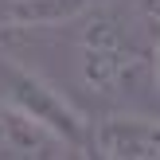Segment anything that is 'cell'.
Listing matches in <instances>:
<instances>
[{
  "mask_svg": "<svg viewBox=\"0 0 160 160\" xmlns=\"http://www.w3.org/2000/svg\"><path fill=\"white\" fill-rule=\"evenodd\" d=\"M98 0H8L0 20L8 28H55V23L78 20Z\"/></svg>",
  "mask_w": 160,
  "mask_h": 160,
  "instance_id": "cell-5",
  "label": "cell"
},
{
  "mask_svg": "<svg viewBox=\"0 0 160 160\" xmlns=\"http://www.w3.org/2000/svg\"><path fill=\"white\" fill-rule=\"evenodd\" d=\"M86 152L102 160H160V117L113 109L90 125Z\"/></svg>",
  "mask_w": 160,
  "mask_h": 160,
  "instance_id": "cell-3",
  "label": "cell"
},
{
  "mask_svg": "<svg viewBox=\"0 0 160 160\" xmlns=\"http://www.w3.org/2000/svg\"><path fill=\"white\" fill-rule=\"evenodd\" d=\"M129 8L137 12V20L145 23V31L160 39V0H129Z\"/></svg>",
  "mask_w": 160,
  "mask_h": 160,
  "instance_id": "cell-6",
  "label": "cell"
},
{
  "mask_svg": "<svg viewBox=\"0 0 160 160\" xmlns=\"http://www.w3.org/2000/svg\"><path fill=\"white\" fill-rule=\"evenodd\" d=\"M0 102L12 106L16 113L31 117L35 125L51 129L59 141H67L74 148V156L86 152V141H90L86 113L55 82H47L35 67H28L20 55H12L4 43H0Z\"/></svg>",
  "mask_w": 160,
  "mask_h": 160,
  "instance_id": "cell-2",
  "label": "cell"
},
{
  "mask_svg": "<svg viewBox=\"0 0 160 160\" xmlns=\"http://www.w3.org/2000/svg\"><path fill=\"white\" fill-rule=\"evenodd\" d=\"M152 94L160 98V39H152Z\"/></svg>",
  "mask_w": 160,
  "mask_h": 160,
  "instance_id": "cell-7",
  "label": "cell"
},
{
  "mask_svg": "<svg viewBox=\"0 0 160 160\" xmlns=\"http://www.w3.org/2000/svg\"><path fill=\"white\" fill-rule=\"evenodd\" d=\"M0 156H74V148L0 102Z\"/></svg>",
  "mask_w": 160,
  "mask_h": 160,
  "instance_id": "cell-4",
  "label": "cell"
},
{
  "mask_svg": "<svg viewBox=\"0 0 160 160\" xmlns=\"http://www.w3.org/2000/svg\"><path fill=\"white\" fill-rule=\"evenodd\" d=\"M74 74L86 94L117 102L152 86V35L129 0H98L78 16Z\"/></svg>",
  "mask_w": 160,
  "mask_h": 160,
  "instance_id": "cell-1",
  "label": "cell"
}]
</instances>
